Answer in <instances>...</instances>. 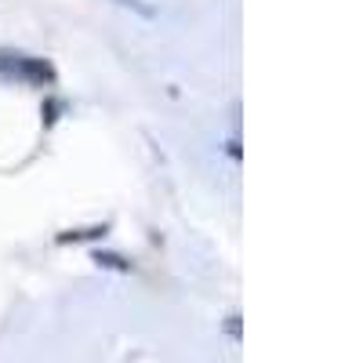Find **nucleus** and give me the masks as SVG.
I'll return each mask as SVG.
<instances>
[{
	"mask_svg": "<svg viewBox=\"0 0 363 363\" xmlns=\"http://www.w3.org/2000/svg\"><path fill=\"white\" fill-rule=\"evenodd\" d=\"M0 77L4 80H22V84H55V66L33 55H15V51H0Z\"/></svg>",
	"mask_w": 363,
	"mask_h": 363,
	"instance_id": "nucleus-1",
	"label": "nucleus"
},
{
	"mask_svg": "<svg viewBox=\"0 0 363 363\" xmlns=\"http://www.w3.org/2000/svg\"><path fill=\"white\" fill-rule=\"evenodd\" d=\"M99 233H106V225H102V229H80V233H62V236H58V244H69V240H91V236H99Z\"/></svg>",
	"mask_w": 363,
	"mask_h": 363,
	"instance_id": "nucleus-2",
	"label": "nucleus"
},
{
	"mask_svg": "<svg viewBox=\"0 0 363 363\" xmlns=\"http://www.w3.org/2000/svg\"><path fill=\"white\" fill-rule=\"evenodd\" d=\"M116 4H124V8H131V11L145 15V18H153V8H149V4H142V0H116Z\"/></svg>",
	"mask_w": 363,
	"mask_h": 363,
	"instance_id": "nucleus-3",
	"label": "nucleus"
},
{
	"mask_svg": "<svg viewBox=\"0 0 363 363\" xmlns=\"http://www.w3.org/2000/svg\"><path fill=\"white\" fill-rule=\"evenodd\" d=\"M95 262H99V265H113V269H128V265H124V258H116V255H102V251H95Z\"/></svg>",
	"mask_w": 363,
	"mask_h": 363,
	"instance_id": "nucleus-4",
	"label": "nucleus"
}]
</instances>
